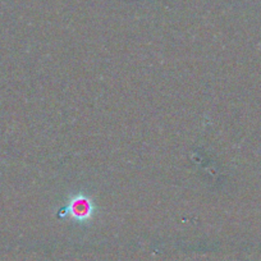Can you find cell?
Masks as SVG:
<instances>
[{"mask_svg":"<svg viewBox=\"0 0 261 261\" xmlns=\"http://www.w3.org/2000/svg\"><path fill=\"white\" fill-rule=\"evenodd\" d=\"M72 209H73L74 215H77L79 218H84L86 217V215H89V212H90L89 202L85 201V200H79V201L74 202Z\"/></svg>","mask_w":261,"mask_h":261,"instance_id":"6da1fadb","label":"cell"}]
</instances>
